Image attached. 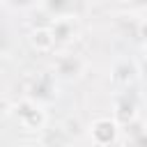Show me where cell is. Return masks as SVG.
<instances>
[{"label": "cell", "mask_w": 147, "mask_h": 147, "mask_svg": "<svg viewBox=\"0 0 147 147\" xmlns=\"http://www.w3.org/2000/svg\"><path fill=\"white\" fill-rule=\"evenodd\" d=\"M7 110H9V115L14 117V122H16L23 131H28V133H41V131L48 126V122H51L48 108L30 101V99H25V96H21L18 101L9 103Z\"/></svg>", "instance_id": "cell-1"}, {"label": "cell", "mask_w": 147, "mask_h": 147, "mask_svg": "<svg viewBox=\"0 0 147 147\" xmlns=\"http://www.w3.org/2000/svg\"><path fill=\"white\" fill-rule=\"evenodd\" d=\"M87 57L76 53V51H57L53 53V64H51V74L57 83H76L87 74Z\"/></svg>", "instance_id": "cell-2"}, {"label": "cell", "mask_w": 147, "mask_h": 147, "mask_svg": "<svg viewBox=\"0 0 147 147\" xmlns=\"http://www.w3.org/2000/svg\"><path fill=\"white\" fill-rule=\"evenodd\" d=\"M23 96L48 108L55 99H57V80L53 78L51 71H34L25 78V85H23Z\"/></svg>", "instance_id": "cell-3"}, {"label": "cell", "mask_w": 147, "mask_h": 147, "mask_svg": "<svg viewBox=\"0 0 147 147\" xmlns=\"http://www.w3.org/2000/svg\"><path fill=\"white\" fill-rule=\"evenodd\" d=\"M46 25H48V30H51V37H53L57 51H67L69 46H74V44L80 39V32H83L80 14H78V11L64 14V16H57V18H51Z\"/></svg>", "instance_id": "cell-4"}, {"label": "cell", "mask_w": 147, "mask_h": 147, "mask_svg": "<svg viewBox=\"0 0 147 147\" xmlns=\"http://www.w3.org/2000/svg\"><path fill=\"white\" fill-rule=\"evenodd\" d=\"M142 78V62L133 57H117L110 67V83L124 92H129Z\"/></svg>", "instance_id": "cell-5"}, {"label": "cell", "mask_w": 147, "mask_h": 147, "mask_svg": "<svg viewBox=\"0 0 147 147\" xmlns=\"http://www.w3.org/2000/svg\"><path fill=\"white\" fill-rule=\"evenodd\" d=\"M87 138L94 147H115L122 138V129L113 122V117L101 115L94 117L87 126Z\"/></svg>", "instance_id": "cell-6"}, {"label": "cell", "mask_w": 147, "mask_h": 147, "mask_svg": "<svg viewBox=\"0 0 147 147\" xmlns=\"http://www.w3.org/2000/svg\"><path fill=\"white\" fill-rule=\"evenodd\" d=\"M113 122L119 129H126L129 124H133L136 119H140V101L133 96V92H122L115 103H113Z\"/></svg>", "instance_id": "cell-7"}, {"label": "cell", "mask_w": 147, "mask_h": 147, "mask_svg": "<svg viewBox=\"0 0 147 147\" xmlns=\"http://www.w3.org/2000/svg\"><path fill=\"white\" fill-rule=\"evenodd\" d=\"M25 41H28V46H30L34 53H39V55H53V53H57L55 41H53V37H51V30H48L46 23L32 25V28L28 30V34H25Z\"/></svg>", "instance_id": "cell-8"}, {"label": "cell", "mask_w": 147, "mask_h": 147, "mask_svg": "<svg viewBox=\"0 0 147 147\" xmlns=\"http://www.w3.org/2000/svg\"><path fill=\"white\" fill-rule=\"evenodd\" d=\"M39 136V142L44 145V147H64L67 142H69V133L64 131V126L62 124H57V126H53L51 122H48V126L41 131V133H37Z\"/></svg>", "instance_id": "cell-9"}, {"label": "cell", "mask_w": 147, "mask_h": 147, "mask_svg": "<svg viewBox=\"0 0 147 147\" xmlns=\"http://www.w3.org/2000/svg\"><path fill=\"white\" fill-rule=\"evenodd\" d=\"M5 11H9V5H7V2H0V25H2V18H5Z\"/></svg>", "instance_id": "cell-10"}]
</instances>
